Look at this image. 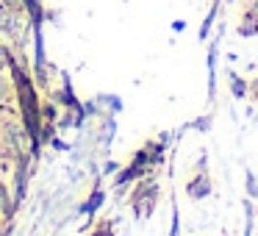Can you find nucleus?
Wrapping results in <instances>:
<instances>
[{
    "label": "nucleus",
    "instance_id": "nucleus-1",
    "mask_svg": "<svg viewBox=\"0 0 258 236\" xmlns=\"http://www.w3.org/2000/svg\"><path fill=\"white\" fill-rule=\"evenodd\" d=\"M134 192H131V208H134L136 219H147L158 206V197H161V189L156 184V172L145 175V178L134 181Z\"/></svg>",
    "mask_w": 258,
    "mask_h": 236
},
{
    "label": "nucleus",
    "instance_id": "nucleus-2",
    "mask_svg": "<svg viewBox=\"0 0 258 236\" xmlns=\"http://www.w3.org/2000/svg\"><path fill=\"white\" fill-rule=\"evenodd\" d=\"M206 164H208V161H206V156H200V161H197L195 172L189 175V181H186V186H183L186 197H189L191 203L206 200V197L214 192V181H211V175H208Z\"/></svg>",
    "mask_w": 258,
    "mask_h": 236
},
{
    "label": "nucleus",
    "instance_id": "nucleus-3",
    "mask_svg": "<svg viewBox=\"0 0 258 236\" xmlns=\"http://www.w3.org/2000/svg\"><path fill=\"white\" fill-rule=\"evenodd\" d=\"M236 34L244 36V39L258 36V17H255V12L250 9L247 0H241V14H239V23H236Z\"/></svg>",
    "mask_w": 258,
    "mask_h": 236
},
{
    "label": "nucleus",
    "instance_id": "nucleus-4",
    "mask_svg": "<svg viewBox=\"0 0 258 236\" xmlns=\"http://www.w3.org/2000/svg\"><path fill=\"white\" fill-rule=\"evenodd\" d=\"M103 200H106V189H103L100 184H95V189H92V195L86 197V203L84 206H78V214H97V208L103 206Z\"/></svg>",
    "mask_w": 258,
    "mask_h": 236
},
{
    "label": "nucleus",
    "instance_id": "nucleus-5",
    "mask_svg": "<svg viewBox=\"0 0 258 236\" xmlns=\"http://www.w3.org/2000/svg\"><path fill=\"white\" fill-rule=\"evenodd\" d=\"M228 89H230V95H233L236 100H241V97H247V89H250V81H247V78H241L239 73H233V70H230V73H228Z\"/></svg>",
    "mask_w": 258,
    "mask_h": 236
},
{
    "label": "nucleus",
    "instance_id": "nucleus-6",
    "mask_svg": "<svg viewBox=\"0 0 258 236\" xmlns=\"http://www.w3.org/2000/svg\"><path fill=\"white\" fill-rule=\"evenodd\" d=\"M244 192L250 200H258V178L252 169H247V175H244Z\"/></svg>",
    "mask_w": 258,
    "mask_h": 236
},
{
    "label": "nucleus",
    "instance_id": "nucleus-7",
    "mask_svg": "<svg viewBox=\"0 0 258 236\" xmlns=\"http://www.w3.org/2000/svg\"><path fill=\"white\" fill-rule=\"evenodd\" d=\"M211 123H214V117H211V114H206V117H197L195 123H191V128H195V131H203V134H206V131L211 128Z\"/></svg>",
    "mask_w": 258,
    "mask_h": 236
},
{
    "label": "nucleus",
    "instance_id": "nucleus-8",
    "mask_svg": "<svg viewBox=\"0 0 258 236\" xmlns=\"http://www.w3.org/2000/svg\"><path fill=\"white\" fill-rule=\"evenodd\" d=\"M97 103H106L111 111H119L122 108V103H119V97H111V95H97Z\"/></svg>",
    "mask_w": 258,
    "mask_h": 236
},
{
    "label": "nucleus",
    "instance_id": "nucleus-9",
    "mask_svg": "<svg viewBox=\"0 0 258 236\" xmlns=\"http://www.w3.org/2000/svg\"><path fill=\"white\" fill-rule=\"evenodd\" d=\"M169 236H180V211L172 203V228H169Z\"/></svg>",
    "mask_w": 258,
    "mask_h": 236
},
{
    "label": "nucleus",
    "instance_id": "nucleus-10",
    "mask_svg": "<svg viewBox=\"0 0 258 236\" xmlns=\"http://www.w3.org/2000/svg\"><path fill=\"white\" fill-rule=\"evenodd\" d=\"M247 97H250L252 103H258V75L250 81V89H247Z\"/></svg>",
    "mask_w": 258,
    "mask_h": 236
},
{
    "label": "nucleus",
    "instance_id": "nucleus-11",
    "mask_svg": "<svg viewBox=\"0 0 258 236\" xmlns=\"http://www.w3.org/2000/svg\"><path fill=\"white\" fill-rule=\"evenodd\" d=\"M117 169H119L117 161H108L106 167H103V175H117Z\"/></svg>",
    "mask_w": 258,
    "mask_h": 236
},
{
    "label": "nucleus",
    "instance_id": "nucleus-12",
    "mask_svg": "<svg viewBox=\"0 0 258 236\" xmlns=\"http://www.w3.org/2000/svg\"><path fill=\"white\" fill-rule=\"evenodd\" d=\"M172 31H175V34H183V31H186V20H175Z\"/></svg>",
    "mask_w": 258,
    "mask_h": 236
},
{
    "label": "nucleus",
    "instance_id": "nucleus-13",
    "mask_svg": "<svg viewBox=\"0 0 258 236\" xmlns=\"http://www.w3.org/2000/svg\"><path fill=\"white\" fill-rule=\"evenodd\" d=\"M84 114H97V106H95V100H89L84 106Z\"/></svg>",
    "mask_w": 258,
    "mask_h": 236
},
{
    "label": "nucleus",
    "instance_id": "nucleus-14",
    "mask_svg": "<svg viewBox=\"0 0 258 236\" xmlns=\"http://www.w3.org/2000/svg\"><path fill=\"white\" fill-rule=\"evenodd\" d=\"M169 139H172V134H169V131H164V134H158V142H164V145H167Z\"/></svg>",
    "mask_w": 258,
    "mask_h": 236
},
{
    "label": "nucleus",
    "instance_id": "nucleus-15",
    "mask_svg": "<svg viewBox=\"0 0 258 236\" xmlns=\"http://www.w3.org/2000/svg\"><path fill=\"white\" fill-rule=\"evenodd\" d=\"M53 147H56V150H67V145H64L61 139H53Z\"/></svg>",
    "mask_w": 258,
    "mask_h": 236
},
{
    "label": "nucleus",
    "instance_id": "nucleus-16",
    "mask_svg": "<svg viewBox=\"0 0 258 236\" xmlns=\"http://www.w3.org/2000/svg\"><path fill=\"white\" fill-rule=\"evenodd\" d=\"M6 86H9V84H6L3 78H0V100H3V95H6Z\"/></svg>",
    "mask_w": 258,
    "mask_h": 236
},
{
    "label": "nucleus",
    "instance_id": "nucleus-17",
    "mask_svg": "<svg viewBox=\"0 0 258 236\" xmlns=\"http://www.w3.org/2000/svg\"><path fill=\"white\" fill-rule=\"evenodd\" d=\"M247 3H250V9L255 12V17H258V0H247Z\"/></svg>",
    "mask_w": 258,
    "mask_h": 236
}]
</instances>
